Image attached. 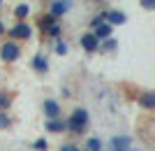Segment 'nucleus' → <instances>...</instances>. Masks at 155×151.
Segmentation results:
<instances>
[{
	"label": "nucleus",
	"mask_w": 155,
	"mask_h": 151,
	"mask_svg": "<svg viewBox=\"0 0 155 151\" xmlns=\"http://www.w3.org/2000/svg\"><path fill=\"white\" fill-rule=\"evenodd\" d=\"M26 14H28V5H19L16 7V16H19V19H23Z\"/></svg>",
	"instance_id": "15"
},
{
	"label": "nucleus",
	"mask_w": 155,
	"mask_h": 151,
	"mask_svg": "<svg viewBox=\"0 0 155 151\" xmlns=\"http://www.w3.org/2000/svg\"><path fill=\"white\" fill-rule=\"evenodd\" d=\"M93 35H95V39H97V42H100V39L111 37V26H109V23H100V26L95 28V33H93Z\"/></svg>",
	"instance_id": "8"
},
{
	"label": "nucleus",
	"mask_w": 155,
	"mask_h": 151,
	"mask_svg": "<svg viewBox=\"0 0 155 151\" xmlns=\"http://www.w3.org/2000/svg\"><path fill=\"white\" fill-rule=\"evenodd\" d=\"M0 56H2V60H7V63H12V60H16L21 56V49L16 42H5L2 44V49H0Z\"/></svg>",
	"instance_id": "2"
},
{
	"label": "nucleus",
	"mask_w": 155,
	"mask_h": 151,
	"mask_svg": "<svg viewBox=\"0 0 155 151\" xmlns=\"http://www.w3.org/2000/svg\"><path fill=\"white\" fill-rule=\"evenodd\" d=\"M0 2H2V0H0Z\"/></svg>",
	"instance_id": "23"
},
{
	"label": "nucleus",
	"mask_w": 155,
	"mask_h": 151,
	"mask_svg": "<svg viewBox=\"0 0 155 151\" xmlns=\"http://www.w3.org/2000/svg\"><path fill=\"white\" fill-rule=\"evenodd\" d=\"M139 102H141L143 107L153 109V107H155V95H153L150 91H146V93H141V95H139Z\"/></svg>",
	"instance_id": "10"
},
{
	"label": "nucleus",
	"mask_w": 155,
	"mask_h": 151,
	"mask_svg": "<svg viewBox=\"0 0 155 151\" xmlns=\"http://www.w3.org/2000/svg\"><path fill=\"white\" fill-rule=\"evenodd\" d=\"M109 149L111 151H132V139L127 135H116V137H111Z\"/></svg>",
	"instance_id": "3"
},
{
	"label": "nucleus",
	"mask_w": 155,
	"mask_h": 151,
	"mask_svg": "<svg viewBox=\"0 0 155 151\" xmlns=\"http://www.w3.org/2000/svg\"><path fill=\"white\" fill-rule=\"evenodd\" d=\"M67 9H70V0H53V2H51V16H53V19L63 16Z\"/></svg>",
	"instance_id": "5"
},
{
	"label": "nucleus",
	"mask_w": 155,
	"mask_h": 151,
	"mask_svg": "<svg viewBox=\"0 0 155 151\" xmlns=\"http://www.w3.org/2000/svg\"><path fill=\"white\" fill-rule=\"evenodd\" d=\"M9 37L12 39H26V37H30V28L21 21V23H16L14 28H9Z\"/></svg>",
	"instance_id": "4"
},
{
	"label": "nucleus",
	"mask_w": 155,
	"mask_h": 151,
	"mask_svg": "<svg viewBox=\"0 0 155 151\" xmlns=\"http://www.w3.org/2000/svg\"><path fill=\"white\" fill-rule=\"evenodd\" d=\"M7 125H9V116L5 112H0V128H7Z\"/></svg>",
	"instance_id": "16"
},
{
	"label": "nucleus",
	"mask_w": 155,
	"mask_h": 151,
	"mask_svg": "<svg viewBox=\"0 0 155 151\" xmlns=\"http://www.w3.org/2000/svg\"><path fill=\"white\" fill-rule=\"evenodd\" d=\"M5 33V26H2V21H0V35Z\"/></svg>",
	"instance_id": "22"
},
{
	"label": "nucleus",
	"mask_w": 155,
	"mask_h": 151,
	"mask_svg": "<svg viewBox=\"0 0 155 151\" xmlns=\"http://www.w3.org/2000/svg\"><path fill=\"white\" fill-rule=\"evenodd\" d=\"M81 46H84L86 51H97V49H100V42L95 39L93 33H86L84 37H81Z\"/></svg>",
	"instance_id": "7"
},
{
	"label": "nucleus",
	"mask_w": 155,
	"mask_h": 151,
	"mask_svg": "<svg viewBox=\"0 0 155 151\" xmlns=\"http://www.w3.org/2000/svg\"><path fill=\"white\" fill-rule=\"evenodd\" d=\"M12 102V95L9 93H0V112H5V107H9Z\"/></svg>",
	"instance_id": "14"
},
{
	"label": "nucleus",
	"mask_w": 155,
	"mask_h": 151,
	"mask_svg": "<svg viewBox=\"0 0 155 151\" xmlns=\"http://www.w3.org/2000/svg\"><path fill=\"white\" fill-rule=\"evenodd\" d=\"M32 146H35L37 151H46V142H44V139H37V142H35Z\"/></svg>",
	"instance_id": "18"
},
{
	"label": "nucleus",
	"mask_w": 155,
	"mask_h": 151,
	"mask_svg": "<svg viewBox=\"0 0 155 151\" xmlns=\"http://www.w3.org/2000/svg\"><path fill=\"white\" fill-rule=\"evenodd\" d=\"M114 46H116V42H114V37H107V42H104V46H102V49H107V51H111Z\"/></svg>",
	"instance_id": "17"
},
{
	"label": "nucleus",
	"mask_w": 155,
	"mask_h": 151,
	"mask_svg": "<svg viewBox=\"0 0 155 151\" xmlns=\"http://www.w3.org/2000/svg\"><path fill=\"white\" fill-rule=\"evenodd\" d=\"M141 5L146 7V9H153V7H155V0H141Z\"/></svg>",
	"instance_id": "20"
},
{
	"label": "nucleus",
	"mask_w": 155,
	"mask_h": 151,
	"mask_svg": "<svg viewBox=\"0 0 155 151\" xmlns=\"http://www.w3.org/2000/svg\"><path fill=\"white\" fill-rule=\"evenodd\" d=\"M107 19H109V26H116V23H125V16L123 12H107Z\"/></svg>",
	"instance_id": "9"
},
{
	"label": "nucleus",
	"mask_w": 155,
	"mask_h": 151,
	"mask_svg": "<svg viewBox=\"0 0 155 151\" xmlns=\"http://www.w3.org/2000/svg\"><path fill=\"white\" fill-rule=\"evenodd\" d=\"M46 130L49 132H63L65 130V121H56V118H53V121L46 123Z\"/></svg>",
	"instance_id": "12"
},
{
	"label": "nucleus",
	"mask_w": 155,
	"mask_h": 151,
	"mask_svg": "<svg viewBox=\"0 0 155 151\" xmlns=\"http://www.w3.org/2000/svg\"><path fill=\"white\" fill-rule=\"evenodd\" d=\"M56 51L58 53H67V44H65V42H58V44H56Z\"/></svg>",
	"instance_id": "19"
},
{
	"label": "nucleus",
	"mask_w": 155,
	"mask_h": 151,
	"mask_svg": "<svg viewBox=\"0 0 155 151\" xmlns=\"http://www.w3.org/2000/svg\"><path fill=\"white\" fill-rule=\"evenodd\" d=\"M60 151H79V149H77V146H74V144H65V146H63V149H60Z\"/></svg>",
	"instance_id": "21"
},
{
	"label": "nucleus",
	"mask_w": 155,
	"mask_h": 151,
	"mask_svg": "<svg viewBox=\"0 0 155 151\" xmlns=\"http://www.w3.org/2000/svg\"><path fill=\"white\" fill-rule=\"evenodd\" d=\"M86 123H88V112L86 109H74L72 118L65 121V130H70L72 135H81L86 130Z\"/></svg>",
	"instance_id": "1"
},
{
	"label": "nucleus",
	"mask_w": 155,
	"mask_h": 151,
	"mask_svg": "<svg viewBox=\"0 0 155 151\" xmlns=\"http://www.w3.org/2000/svg\"><path fill=\"white\" fill-rule=\"evenodd\" d=\"M44 114L49 121H53V118H58L60 116V107L56 100H44Z\"/></svg>",
	"instance_id": "6"
},
{
	"label": "nucleus",
	"mask_w": 155,
	"mask_h": 151,
	"mask_svg": "<svg viewBox=\"0 0 155 151\" xmlns=\"http://www.w3.org/2000/svg\"><path fill=\"white\" fill-rule=\"evenodd\" d=\"M32 67H35L37 72H46V70H49V63H46V58H42V56H35V58H32Z\"/></svg>",
	"instance_id": "11"
},
{
	"label": "nucleus",
	"mask_w": 155,
	"mask_h": 151,
	"mask_svg": "<svg viewBox=\"0 0 155 151\" xmlns=\"http://www.w3.org/2000/svg\"><path fill=\"white\" fill-rule=\"evenodd\" d=\"M86 151H102V142H100L97 137H91L88 144H86Z\"/></svg>",
	"instance_id": "13"
},
{
	"label": "nucleus",
	"mask_w": 155,
	"mask_h": 151,
	"mask_svg": "<svg viewBox=\"0 0 155 151\" xmlns=\"http://www.w3.org/2000/svg\"><path fill=\"white\" fill-rule=\"evenodd\" d=\"M79 151H81V149H79Z\"/></svg>",
	"instance_id": "24"
}]
</instances>
